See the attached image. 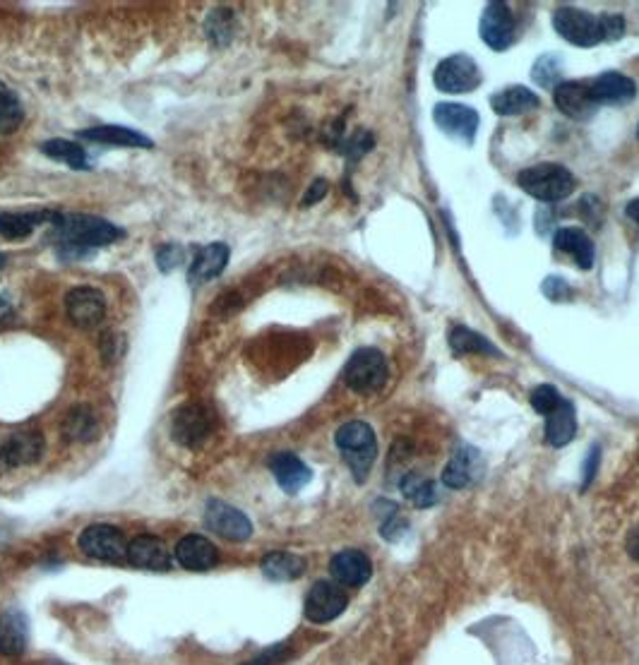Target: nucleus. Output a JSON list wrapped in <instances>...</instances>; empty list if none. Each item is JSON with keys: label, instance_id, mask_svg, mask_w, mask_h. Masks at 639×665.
Returning <instances> with one entry per match:
<instances>
[{"label": "nucleus", "instance_id": "40", "mask_svg": "<svg viewBox=\"0 0 639 665\" xmlns=\"http://www.w3.org/2000/svg\"><path fill=\"white\" fill-rule=\"evenodd\" d=\"M181 262H183V248H178V245H164V248L157 253V265L164 274L176 269Z\"/></svg>", "mask_w": 639, "mask_h": 665}, {"label": "nucleus", "instance_id": "29", "mask_svg": "<svg viewBox=\"0 0 639 665\" xmlns=\"http://www.w3.org/2000/svg\"><path fill=\"white\" fill-rule=\"evenodd\" d=\"M262 572L272 581H294L306 572V562L294 553H270L262 560Z\"/></svg>", "mask_w": 639, "mask_h": 665}, {"label": "nucleus", "instance_id": "27", "mask_svg": "<svg viewBox=\"0 0 639 665\" xmlns=\"http://www.w3.org/2000/svg\"><path fill=\"white\" fill-rule=\"evenodd\" d=\"M555 250L575 257L579 269L594 267V243L582 229H560L553 236Z\"/></svg>", "mask_w": 639, "mask_h": 665}, {"label": "nucleus", "instance_id": "21", "mask_svg": "<svg viewBox=\"0 0 639 665\" xmlns=\"http://www.w3.org/2000/svg\"><path fill=\"white\" fill-rule=\"evenodd\" d=\"M589 94L596 106L601 104H625L635 97V82L620 73H603L589 82Z\"/></svg>", "mask_w": 639, "mask_h": 665}, {"label": "nucleus", "instance_id": "42", "mask_svg": "<svg viewBox=\"0 0 639 665\" xmlns=\"http://www.w3.org/2000/svg\"><path fill=\"white\" fill-rule=\"evenodd\" d=\"M286 656H289V644H277L272 646V649L262 651L258 658H253V661H248L246 665H279L286 661Z\"/></svg>", "mask_w": 639, "mask_h": 665}, {"label": "nucleus", "instance_id": "18", "mask_svg": "<svg viewBox=\"0 0 639 665\" xmlns=\"http://www.w3.org/2000/svg\"><path fill=\"white\" fill-rule=\"evenodd\" d=\"M176 560L190 572H207L219 560L217 545L205 536H185L176 545Z\"/></svg>", "mask_w": 639, "mask_h": 665}, {"label": "nucleus", "instance_id": "23", "mask_svg": "<svg viewBox=\"0 0 639 665\" xmlns=\"http://www.w3.org/2000/svg\"><path fill=\"white\" fill-rule=\"evenodd\" d=\"M479 469H481V457L476 449L471 447L457 449L443 469V483L452 490L467 488V485L479 476Z\"/></svg>", "mask_w": 639, "mask_h": 665}, {"label": "nucleus", "instance_id": "19", "mask_svg": "<svg viewBox=\"0 0 639 665\" xmlns=\"http://www.w3.org/2000/svg\"><path fill=\"white\" fill-rule=\"evenodd\" d=\"M270 469L274 473V478H277L279 488L289 495H296L298 490L306 488V485L310 483V478H313V471L308 469L306 461H301L296 454H291V452L274 454V457L270 459Z\"/></svg>", "mask_w": 639, "mask_h": 665}, {"label": "nucleus", "instance_id": "6", "mask_svg": "<svg viewBox=\"0 0 639 665\" xmlns=\"http://www.w3.org/2000/svg\"><path fill=\"white\" fill-rule=\"evenodd\" d=\"M481 70L479 65L467 53H457V56L445 58L443 63L435 68L433 82L440 92L445 94H464L474 92L481 85Z\"/></svg>", "mask_w": 639, "mask_h": 665}, {"label": "nucleus", "instance_id": "20", "mask_svg": "<svg viewBox=\"0 0 639 665\" xmlns=\"http://www.w3.org/2000/svg\"><path fill=\"white\" fill-rule=\"evenodd\" d=\"M229 257L231 250L226 243H209L205 248H197L193 262H190L188 279L193 284H202V281L219 277L229 265Z\"/></svg>", "mask_w": 639, "mask_h": 665}, {"label": "nucleus", "instance_id": "11", "mask_svg": "<svg viewBox=\"0 0 639 665\" xmlns=\"http://www.w3.org/2000/svg\"><path fill=\"white\" fill-rule=\"evenodd\" d=\"M433 121L443 130L445 135L455 137V140L471 145L479 130V113L471 106L464 104H438L433 111Z\"/></svg>", "mask_w": 639, "mask_h": 665}, {"label": "nucleus", "instance_id": "10", "mask_svg": "<svg viewBox=\"0 0 639 665\" xmlns=\"http://www.w3.org/2000/svg\"><path fill=\"white\" fill-rule=\"evenodd\" d=\"M515 15H512L510 5L498 3H488L483 8V17H481V39L491 46L493 51H505L515 44Z\"/></svg>", "mask_w": 639, "mask_h": 665}, {"label": "nucleus", "instance_id": "37", "mask_svg": "<svg viewBox=\"0 0 639 665\" xmlns=\"http://www.w3.org/2000/svg\"><path fill=\"white\" fill-rule=\"evenodd\" d=\"M560 401H563V397H560V392L553 385H539L531 392V406L541 416H548V413L558 409Z\"/></svg>", "mask_w": 639, "mask_h": 665}, {"label": "nucleus", "instance_id": "2", "mask_svg": "<svg viewBox=\"0 0 639 665\" xmlns=\"http://www.w3.org/2000/svg\"><path fill=\"white\" fill-rule=\"evenodd\" d=\"M334 442H337L339 452H342L346 466L354 473L356 481H366L375 464V457H378V442H375L373 428L363 421H351L337 430Z\"/></svg>", "mask_w": 639, "mask_h": 665}, {"label": "nucleus", "instance_id": "47", "mask_svg": "<svg viewBox=\"0 0 639 665\" xmlns=\"http://www.w3.org/2000/svg\"><path fill=\"white\" fill-rule=\"evenodd\" d=\"M625 212H627V217H630L639 226V200H632L630 205H627Z\"/></svg>", "mask_w": 639, "mask_h": 665}, {"label": "nucleus", "instance_id": "7", "mask_svg": "<svg viewBox=\"0 0 639 665\" xmlns=\"http://www.w3.org/2000/svg\"><path fill=\"white\" fill-rule=\"evenodd\" d=\"M212 413L202 404H185L171 416V437L178 445L195 449L212 435Z\"/></svg>", "mask_w": 639, "mask_h": 665}, {"label": "nucleus", "instance_id": "49", "mask_svg": "<svg viewBox=\"0 0 639 665\" xmlns=\"http://www.w3.org/2000/svg\"><path fill=\"white\" fill-rule=\"evenodd\" d=\"M5 262H8V255H5V253H0V269L5 267Z\"/></svg>", "mask_w": 639, "mask_h": 665}, {"label": "nucleus", "instance_id": "30", "mask_svg": "<svg viewBox=\"0 0 639 665\" xmlns=\"http://www.w3.org/2000/svg\"><path fill=\"white\" fill-rule=\"evenodd\" d=\"M399 488L414 507H433L438 502V490H435L433 481H428L421 473H406Z\"/></svg>", "mask_w": 639, "mask_h": 665}, {"label": "nucleus", "instance_id": "38", "mask_svg": "<svg viewBox=\"0 0 639 665\" xmlns=\"http://www.w3.org/2000/svg\"><path fill=\"white\" fill-rule=\"evenodd\" d=\"M541 291H543V296H546L548 301H553V303L570 301V298L575 296V291H572V286L567 284L565 279H560V277H548L546 281H543Z\"/></svg>", "mask_w": 639, "mask_h": 665}, {"label": "nucleus", "instance_id": "33", "mask_svg": "<svg viewBox=\"0 0 639 665\" xmlns=\"http://www.w3.org/2000/svg\"><path fill=\"white\" fill-rule=\"evenodd\" d=\"M41 152L46 154L49 159L56 161H65L70 169H87V154L85 149L70 140H49L41 145Z\"/></svg>", "mask_w": 639, "mask_h": 665}, {"label": "nucleus", "instance_id": "15", "mask_svg": "<svg viewBox=\"0 0 639 665\" xmlns=\"http://www.w3.org/2000/svg\"><path fill=\"white\" fill-rule=\"evenodd\" d=\"M128 562L133 567L152 569V572H166L171 569V553L166 543L157 536H137L128 543Z\"/></svg>", "mask_w": 639, "mask_h": 665}, {"label": "nucleus", "instance_id": "39", "mask_svg": "<svg viewBox=\"0 0 639 665\" xmlns=\"http://www.w3.org/2000/svg\"><path fill=\"white\" fill-rule=\"evenodd\" d=\"M370 149H373V135L366 133V130H358V133L344 145V154L346 157L356 159V157H361V154L370 152Z\"/></svg>", "mask_w": 639, "mask_h": 665}, {"label": "nucleus", "instance_id": "36", "mask_svg": "<svg viewBox=\"0 0 639 665\" xmlns=\"http://www.w3.org/2000/svg\"><path fill=\"white\" fill-rule=\"evenodd\" d=\"M560 70H563V61H560L558 56H553V53H546V56H541L539 61L534 63V70H531V77H534V82L539 87H558L560 85Z\"/></svg>", "mask_w": 639, "mask_h": 665}, {"label": "nucleus", "instance_id": "35", "mask_svg": "<svg viewBox=\"0 0 639 665\" xmlns=\"http://www.w3.org/2000/svg\"><path fill=\"white\" fill-rule=\"evenodd\" d=\"M205 29L207 37L217 46L229 44L231 37H234V15H231V10H214L207 17Z\"/></svg>", "mask_w": 639, "mask_h": 665}, {"label": "nucleus", "instance_id": "12", "mask_svg": "<svg viewBox=\"0 0 639 665\" xmlns=\"http://www.w3.org/2000/svg\"><path fill=\"white\" fill-rule=\"evenodd\" d=\"M346 608V593L339 584L332 581H318L306 598V617L315 625L337 620Z\"/></svg>", "mask_w": 639, "mask_h": 665}, {"label": "nucleus", "instance_id": "24", "mask_svg": "<svg viewBox=\"0 0 639 665\" xmlns=\"http://www.w3.org/2000/svg\"><path fill=\"white\" fill-rule=\"evenodd\" d=\"M61 214L49 212V209H41V212H3L0 214V236L10 238V241H20L27 238L29 233L37 229L39 224H56Z\"/></svg>", "mask_w": 639, "mask_h": 665}, {"label": "nucleus", "instance_id": "34", "mask_svg": "<svg viewBox=\"0 0 639 665\" xmlns=\"http://www.w3.org/2000/svg\"><path fill=\"white\" fill-rule=\"evenodd\" d=\"M450 346L455 353H491L498 356V349L481 334H476L469 327H455L450 334Z\"/></svg>", "mask_w": 639, "mask_h": 665}, {"label": "nucleus", "instance_id": "16", "mask_svg": "<svg viewBox=\"0 0 639 665\" xmlns=\"http://www.w3.org/2000/svg\"><path fill=\"white\" fill-rule=\"evenodd\" d=\"M332 577L337 579L339 586H363L373 574V565H370L368 555L361 550H342L332 557L330 562Z\"/></svg>", "mask_w": 639, "mask_h": 665}, {"label": "nucleus", "instance_id": "14", "mask_svg": "<svg viewBox=\"0 0 639 665\" xmlns=\"http://www.w3.org/2000/svg\"><path fill=\"white\" fill-rule=\"evenodd\" d=\"M44 454V437L34 430L27 433H13L0 445V471L15 469V466H27L41 459Z\"/></svg>", "mask_w": 639, "mask_h": 665}, {"label": "nucleus", "instance_id": "46", "mask_svg": "<svg viewBox=\"0 0 639 665\" xmlns=\"http://www.w3.org/2000/svg\"><path fill=\"white\" fill-rule=\"evenodd\" d=\"M627 550H630V555L639 560V529H635L630 533V538H627Z\"/></svg>", "mask_w": 639, "mask_h": 665}, {"label": "nucleus", "instance_id": "1", "mask_svg": "<svg viewBox=\"0 0 639 665\" xmlns=\"http://www.w3.org/2000/svg\"><path fill=\"white\" fill-rule=\"evenodd\" d=\"M58 243V255L63 260H80L87 257L94 248L111 245L125 236L123 229H118L111 221L89 217V214H70V217H58L53 224Z\"/></svg>", "mask_w": 639, "mask_h": 665}, {"label": "nucleus", "instance_id": "28", "mask_svg": "<svg viewBox=\"0 0 639 665\" xmlns=\"http://www.w3.org/2000/svg\"><path fill=\"white\" fill-rule=\"evenodd\" d=\"M539 106V97L527 87H505L491 97V109L498 116H519Z\"/></svg>", "mask_w": 639, "mask_h": 665}, {"label": "nucleus", "instance_id": "48", "mask_svg": "<svg viewBox=\"0 0 639 665\" xmlns=\"http://www.w3.org/2000/svg\"><path fill=\"white\" fill-rule=\"evenodd\" d=\"M10 313H13V308H10V301L5 296H0V320H3V317H8Z\"/></svg>", "mask_w": 639, "mask_h": 665}, {"label": "nucleus", "instance_id": "31", "mask_svg": "<svg viewBox=\"0 0 639 665\" xmlns=\"http://www.w3.org/2000/svg\"><path fill=\"white\" fill-rule=\"evenodd\" d=\"M63 435L70 442H87L97 435V421H94V413L87 406H77L65 416L63 423Z\"/></svg>", "mask_w": 639, "mask_h": 665}, {"label": "nucleus", "instance_id": "45", "mask_svg": "<svg viewBox=\"0 0 639 665\" xmlns=\"http://www.w3.org/2000/svg\"><path fill=\"white\" fill-rule=\"evenodd\" d=\"M325 195H327V181H322V178H320V181H315L313 185H310L306 197H303V207L315 205V202H320Z\"/></svg>", "mask_w": 639, "mask_h": 665}, {"label": "nucleus", "instance_id": "9", "mask_svg": "<svg viewBox=\"0 0 639 665\" xmlns=\"http://www.w3.org/2000/svg\"><path fill=\"white\" fill-rule=\"evenodd\" d=\"M205 526L209 531H214L217 536L226 538V541H248L250 533H253V524L241 509L226 505L222 500H209L207 512H205Z\"/></svg>", "mask_w": 639, "mask_h": 665}, {"label": "nucleus", "instance_id": "17", "mask_svg": "<svg viewBox=\"0 0 639 665\" xmlns=\"http://www.w3.org/2000/svg\"><path fill=\"white\" fill-rule=\"evenodd\" d=\"M553 101L565 116L575 118V121H584V118H589L591 113L599 109L594 99H591L587 82H560L553 89Z\"/></svg>", "mask_w": 639, "mask_h": 665}, {"label": "nucleus", "instance_id": "3", "mask_svg": "<svg viewBox=\"0 0 639 665\" xmlns=\"http://www.w3.org/2000/svg\"><path fill=\"white\" fill-rule=\"evenodd\" d=\"M519 188L539 202H560L575 193V176L560 164H536L517 176Z\"/></svg>", "mask_w": 639, "mask_h": 665}, {"label": "nucleus", "instance_id": "41", "mask_svg": "<svg viewBox=\"0 0 639 665\" xmlns=\"http://www.w3.org/2000/svg\"><path fill=\"white\" fill-rule=\"evenodd\" d=\"M599 20L603 41H615L625 34V20L620 15H601Z\"/></svg>", "mask_w": 639, "mask_h": 665}, {"label": "nucleus", "instance_id": "25", "mask_svg": "<svg viewBox=\"0 0 639 665\" xmlns=\"http://www.w3.org/2000/svg\"><path fill=\"white\" fill-rule=\"evenodd\" d=\"M577 435L575 406L570 401H560V406L546 416V440L553 447H565Z\"/></svg>", "mask_w": 639, "mask_h": 665}, {"label": "nucleus", "instance_id": "43", "mask_svg": "<svg viewBox=\"0 0 639 665\" xmlns=\"http://www.w3.org/2000/svg\"><path fill=\"white\" fill-rule=\"evenodd\" d=\"M116 346H123V337H118V334H104V339H101V353H104L106 361L121 358L123 349H116Z\"/></svg>", "mask_w": 639, "mask_h": 665}, {"label": "nucleus", "instance_id": "50", "mask_svg": "<svg viewBox=\"0 0 639 665\" xmlns=\"http://www.w3.org/2000/svg\"><path fill=\"white\" fill-rule=\"evenodd\" d=\"M637 137H639V125H637Z\"/></svg>", "mask_w": 639, "mask_h": 665}, {"label": "nucleus", "instance_id": "8", "mask_svg": "<svg viewBox=\"0 0 639 665\" xmlns=\"http://www.w3.org/2000/svg\"><path fill=\"white\" fill-rule=\"evenodd\" d=\"M80 548L82 553L94 557V560H104V562L128 560V541H125L123 531L109 524L87 526L80 536Z\"/></svg>", "mask_w": 639, "mask_h": 665}, {"label": "nucleus", "instance_id": "13", "mask_svg": "<svg viewBox=\"0 0 639 665\" xmlns=\"http://www.w3.org/2000/svg\"><path fill=\"white\" fill-rule=\"evenodd\" d=\"M65 308H68V317L75 327L92 329L104 320L106 298L92 286H77L65 296Z\"/></svg>", "mask_w": 639, "mask_h": 665}, {"label": "nucleus", "instance_id": "22", "mask_svg": "<svg viewBox=\"0 0 639 665\" xmlns=\"http://www.w3.org/2000/svg\"><path fill=\"white\" fill-rule=\"evenodd\" d=\"M82 140L99 142V145L111 147H137V149H152L154 142L137 133L133 128H123V125H99V128H89L80 133Z\"/></svg>", "mask_w": 639, "mask_h": 665}, {"label": "nucleus", "instance_id": "4", "mask_svg": "<svg viewBox=\"0 0 639 665\" xmlns=\"http://www.w3.org/2000/svg\"><path fill=\"white\" fill-rule=\"evenodd\" d=\"M344 382L358 394H373L385 387L387 361L378 349H358L344 368Z\"/></svg>", "mask_w": 639, "mask_h": 665}, {"label": "nucleus", "instance_id": "32", "mask_svg": "<svg viewBox=\"0 0 639 665\" xmlns=\"http://www.w3.org/2000/svg\"><path fill=\"white\" fill-rule=\"evenodd\" d=\"M25 121V109L17 94L0 82V135H10Z\"/></svg>", "mask_w": 639, "mask_h": 665}, {"label": "nucleus", "instance_id": "5", "mask_svg": "<svg viewBox=\"0 0 639 665\" xmlns=\"http://www.w3.org/2000/svg\"><path fill=\"white\" fill-rule=\"evenodd\" d=\"M553 27L565 41L582 46V49H591V46L603 41L601 20L596 15L587 13V10L558 8L553 15Z\"/></svg>", "mask_w": 639, "mask_h": 665}, {"label": "nucleus", "instance_id": "44", "mask_svg": "<svg viewBox=\"0 0 639 665\" xmlns=\"http://www.w3.org/2000/svg\"><path fill=\"white\" fill-rule=\"evenodd\" d=\"M599 459H601V449L599 447H591L589 449V457L584 461V481H582V488H589V483L594 481L596 471H599Z\"/></svg>", "mask_w": 639, "mask_h": 665}, {"label": "nucleus", "instance_id": "26", "mask_svg": "<svg viewBox=\"0 0 639 665\" xmlns=\"http://www.w3.org/2000/svg\"><path fill=\"white\" fill-rule=\"evenodd\" d=\"M27 617L20 610H5L0 615V653L5 656H17L27 646Z\"/></svg>", "mask_w": 639, "mask_h": 665}]
</instances>
